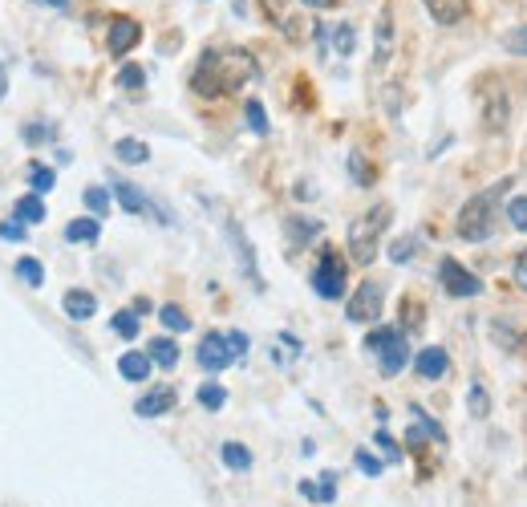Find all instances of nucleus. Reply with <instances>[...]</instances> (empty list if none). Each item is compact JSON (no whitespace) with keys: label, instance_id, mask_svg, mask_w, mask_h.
I'll use <instances>...</instances> for the list:
<instances>
[{"label":"nucleus","instance_id":"1","mask_svg":"<svg viewBox=\"0 0 527 507\" xmlns=\"http://www.w3.org/2000/svg\"><path fill=\"white\" fill-rule=\"evenodd\" d=\"M256 57L248 49H207L191 74V90L199 98H228L240 86L256 82Z\"/></svg>","mask_w":527,"mask_h":507},{"label":"nucleus","instance_id":"3","mask_svg":"<svg viewBox=\"0 0 527 507\" xmlns=\"http://www.w3.org/2000/svg\"><path fill=\"white\" fill-rule=\"evenodd\" d=\"M386 228H390V203H378V207L361 211L357 220L349 224V260L353 264H373Z\"/></svg>","mask_w":527,"mask_h":507},{"label":"nucleus","instance_id":"21","mask_svg":"<svg viewBox=\"0 0 527 507\" xmlns=\"http://www.w3.org/2000/svg\"><path fill=\"white\" fill-rule=\"evenodd\" d=\"M219 459H223V467H228V471H252V451L244 443H223Z\"/></svg>","mask_w":527,"mask_h":507},{"label":"nucleus","instance_id":"12","mask_svg":"<svg viewBox=\"0 0 527 507\" xmlns=\"http://www.w3.org/2000/svg\"><path fill=\"white\" fill-rule=\"evenodd\" d=\"M414 370H418V378H426V382H438V378L450 370V357H446V349H438V345H426V349H418V357H414Z\"/></svg>","mask_w":527,"mask_h":507},{"label":"nucleus","instance_id":"18","mask_svg":"<svg viewBox=\"0 0 527 507\" xmlns=\"http://www.w3.org/2000/svg\"><path fill=\"white\" fill-rule=\"evenodd\" d=\"M146 353H150V361H155V366H163V370H175L179 366V345L171 341V337H155L146 345Z\"/></svg>","mask_w":527,"mask_h":507},{"label":"nucleus","instance_id":"30","mask_svg":"<svg viewBox=\"0 0 527 507\" xmlns=\"http://www.w3.org/2000/svg\"><path fill=\"white\" fill-rule=\"evenodd\" d=\"M118 86L130 90V94H138V90L146 86V69H142V65H122V69H118Z\"/></svg>","mask_w":527,"mask_h":507},{"label":"nucleus","instance_id":"40","mask_svg":"<svg viewBox=\"0 0 527 507\" xmlns=\"http://www.w3.org/2000/svg\"><path fill=\"white\" fill-rule=\"evenodd\" d=\"M373 443H378V447L386 451V459H390V463H398V459H402V451H398V443L390 439V434H386V430H378V439H373Z\"/></svg>","mask_w":527,"mask_h":507},{"label":"nucleus","instance_id":"35","mask_svg":"<svg viewBox=\"0 0 527 507\" xmlns=\"http://www.w3.org/2000/svg\"><path fill=\"white\" fill-rule=\"evenodd\" d=\"M353 463H357V471H365V475H373V479H378V475L386 471V463H382L378 455H369V451H357Z\"/></svg>","mask_w":527,"mask_h":507},{"label":"nucleus","instance_id":"41","mask_svg":"<svg viewBox=\"0 0 527 507\" xmlns=\"http://www.w3.org/2000/svg\"><path fill=\"white\" fill-rule=\"evenodd\" d=\"M402 313H406V325H414V329L422 325V301H410V297H406V301H402Z\"/></svg>","mask_w":527,"mask_h":507},{"label":"nucleus","instance_id":"14","mask_svg":"<svg viewBox=\"0 0 527 507\" xmlns=\"http://www.w3.org/2000/svg\"><path fill=\"white\" fill-rule=\"evenodd\" d=\"M422 5L430 9V17L438 25H459L467 17V9H471V0H422Z\"/></svg>","mask_w":527,"mask_h":507},{"label":"nucleus","instance_id":"28","mask_svg":"<svg viewBox=\"0 0 527 507\" xmlns=\"http://www.w3.org/2000/svg\"><path fill=\"white\" fill-rule=\"evenodd\" d=\"M159 321H163L171 333H187V329H191V317H187L179 305H163V309H159Z\"/></svg>","mask_w":527,"mask_h":507},{"label":"nucleus","instance_id":"20","mask_svg":"<svg viewBox=\"0 0 527 507\" xmlns=\"http://www.w3.org/2000/svg\"><path fill=\"white\" fill-rule=\"evenodd\" d=\"M98 236H102V228H98V220H94V215H86V220H73V224H65V240H69V244H98Z\"/></svg>","mask_w":527,"mask_h":507},{"label":"nucleus","instance_id":"42","mask_svg":"<svg viewBox=\"0 0 527 507\" xmlns=\"http://www.w3.org/2000/svg\"><path fill=\"white\" fill-rule=\"evenodd\" d=\"M228 345H232V353H236V357H248V333L232 329V333H228Z\"/></svg>","mask_w":527,"mask_h":507},{"label":"nucleus","instance_id":"37","mask_svg":"<svg viewBox=\"0 0 527 507\" xmlns=\"http://www.w3.org/2000/svg\"><path fill=\"white\" fill-rule=\"evenodd\" d=\"M467 402H471V414H475V418H487V414H491V394H487L483 386H471V398H467Z\"/></svg>","mask_w":527,"mask_h":507},{"label":"nucleus","instance_id":"10","mask_svg":"<svg viewBox=\"0 0 527 507\" xmlns=\"http://www.w3.org/2000/svg\"><path fill=\"white\" fill-rule=\"evenodd\" d=\"M167 410H175V390H171V386H155V390H146V394L134 402V414H138V418H163Z\"/></svg>","mask_w":527,"mask_h":507},{"label":"nucleus","instance_id":"2","mask_svg":"<svg viewBox=\"0 0 527 507\" xmlns=\"http://www.w3.org/2000/svg\"><path fill=\"white\" fill-rule=\"evenodd\" d=\"M507 187H511V179H499L495 187H487V191H479L475 199H467L463 203V211H459V236L463 240H471V244H479V240H487L491 232H495V215H499V199L507 195Z\"/></svg>","mask_w":527,"mask_h":507},{"label":"nucleus","instance_id":"25","mask_svg":"<svg viewBox=\"0 0 527 507\" xmlns=\"http://www.w3.org/2000/svg\"><path fill=\"white\" fill-rule=\"evenodd\" d=\"M345 163H349V175H353V183H357V187H369V183H373V167L365 163V155H361V151H349V159H345Z\"/></svg>","mask_w":527,"mask_h":507},{"label":"nucleus","instance_id":"36","mask_svg":"<svg viewBox=\"0 0 527 507\" xmlns=\"http://www.w3.org/2000/svg\"><path fill=\"white\" fill-rule=\"evenodd\" d=\"M82 199H86V207H90L94 215H106V211H110V191H102V187H90Z\"/></svg>","mask_w":527,"mask_h":507},{"label":"nucleus","instance_id":"11","mask_svg":"<svg viewBox=\"0 0 527 507\" xmlns=\"http://www.w3.org/2000/svg\"><path fill=\"white\" fill-rule=\"evenodd\" d=\"M138 41H142V25H138V21H130V17H114V21H110V53H114V57L130 53Z\"/></svg>","mask_w":527,"mask_h":507},{"label":"nucleus","instance_id":"31","mask_svg":"<svg viewBox=\"0 0 527 507\" xmlns=\"http://www.w3.org/2000/svg\"><path fill=\"white\" fill-rule=\"evenodd\" d=\"M503 49L515 53V57H527V25H515L503 33Z\"/></svg>","mask_w":527,"mask_h":507},{"label":"nucleus","instance_id":"4","mask_svg":"<svg viewBox=\"0 0 527 507\" xmlns=\"http://www.w3.org/2000/svg\"><path fill=\"white\" fill-rule=\"evenodd\" d=\"M365 349L378 353L386 378L402 374V366L410 361V341H406V333H402V329H390V325H378V329H373V333L365 337Z\"/></svg>","mask_w":527,"mask_h":507},{"label":"nucleus","instance_id":"39","mask_svg":"<svg viewBox=\"0 0 527 507\" xmlns=\"http://www.w3.org/2000/svg\"><path fill=\"white\" fill-rule=\"evenodd\" d=\"M25 236H29V224H21V220H5V224H0V240L21 244Z\"/></svg>","mask_w":527,"mask_h":507},{"label":"nucleus","instance_id":"34","mask_svg":"<svg viewBox=\"0 0 527 507\" xmlns=\"http://www.w3.org/2000/svg\"><path fill=\"white\" fill-rule=\"evenodd\" d=\"M507 220H511V228L527 232V195H519V199L507 203Z\"/></svg>","mask_w":527,"mask_h":507},{"label":"nucleus","instance_id":"6","mask_svg":"<svg viewBox=\"0 0 527 507\" xmlns=\"http://www.w3.org/2000/svg\"><path fill=\"white\" fill-rule=\"evenodd\" d=\"M479 106H483V130H487V134L507 130V122H511V102H507V90H503L495 78H487V82L479 86Z\"/></svg>","mask_w":527,"mask_h":507},{"label":"nucleus","instance_id":"38","mask_svg":"<svg viewBox=\"0 0 527 507\" xmlns=\"http://www.w3.org/2000/svg\"><path fill=\"white\" fill-rule=\"evenodd\" d=\"M244 114H248V126H252L256 134H268V118H264V106H260L256 98L248 102V110H244Z\"/></svg>","mask_w":527,"mask_h":507},{"label":"nucleus","instance_id":"5","mask_svg":"<svg viewBox=\"0 0 527 507\" xmlns=\"http://www.w3.org/2000/svg\"><path fill=\"white\" fill-rule=\"evenodd\" d=\"M313 288H317V297H325V301L345 297V260H341L337 248H321V260L313 268Z\"/></svg>","mask_w":527,"mask_h":507},{"label":"nucleus","instance_id":"17","mask_svg":"<svg viewBox=\"0 0 527 507\" xmlns=\"http://www.w3.org/2000/svg\"><path fill=\"white\" fill-rule=\"evenodd\" d=\"M300 495L305 499H313V503H333L337 499V471H325L321 475V483H300Z\"/></svg>","mask_w":527,"mask_h":507},{"label":"nucleus","instance_id":"46","mask_svg":"<svg viewBox=\"0 0 527 507\" xmlns=\"http://www.w3.org/2000/svg\"><path fill=\"white\" fill-rule=\"evenodd\" d=\"M300 5H309V9H333L337 0H300Z\"/></svg>","mask_w":527,"mask_h":507},{"label":"nucleus","instance_id":"16","mask_svg":"<svg viewBox=\"0 0 527 507\" xmlns=\"http://www.w3.org/2000/svg\"><path fill=\"white\" fill-rule=\"evenodd\" d=\"M110 191H114V199L130 211V215H142V211H150V199L134 187V183H126V179H110Z\"/></svg>","mask_w":527,"mask_h":507},{"label":"nucleus","instance_id":"44","mask_svg":"<svg viewBox=\"0 0 527 507\" xmlns=\"http://www.w3.org/2000/svg\"><path fill=\"white\" fill-rule=\"evenodd\" d=\"M288 232H292L296 240H300V236H305V240H309V236H317L321 228H317V224H296V220H292V224H288Z\"/></svg>","mask_w":527,"mask_h":507},{"label":"nucleus","instance_id":"22","mask_svg":"<svg viewBox=\"0 0 527 507\" xmlns=\"http://www.w3.org/2000/svg\"><path fill=\"white\" fill-rule=\"evenodd\" d=\"M17 220H21V224H41V220H45L41 195H21V199H17Z\"/></svg>","mask_w":527,"mask_h":507},{"label":"nucleus","instance_id":"13","mask_svg":"<svg viewBox=\"0 0 527 507\" xmlns=\"http://www.w3.org/2000/svg\"><path fill=\"white\" fill-rule=\"evenodd\" d=\"M61 305H65V317H69V321H90V317L98 313V297L86 293V288H69Z\"/></svg>","mask_w":527,"mask_h":507},{"label":"nucleus","instance_id":"19","mask_svg":"<svg viewBox=\"0 0 527 507\" xmlns=\"http://www.w3.org/2000/svg\"><path fill=\"white\" fill-rule=\"evenodd\" d=\"M114 155H118V163L138 167V163H146V159H150V147H146L142 138H118V142H114Z\"/></svg>","mask_w":527,"mask_h":507},{"label":"nucleus","instance_id":"26","mask_svg":"<svg viewBox=\"0 0 527 507\" xmlns=\"http://www.w3.org/2000/svg\"><path fill=\"white\" fill-rule=\"evenodd\" d=\"M29 183H33V195H41V191H53V183H57V171H53V167H45V163H33V167H29Z\"/></svg>","mask_w":527,"mask_h":507},{"label":"nucleus","instance_id":"45","mask_svg":"<svg viewBox=\"0 0 527 507\" xmlns=\"http://www.w3.org/2000/svg\"><path fill=\"white\" fill-rule=\"evenodd\" d=\"M49 134H53L49 126H29V130H25V138H29V142H37V138H49Z\"/></svg>","mask_w":527,"mask_h":507},{"label":"nucleus","instance_id":"33","mask_svg":"<svg viewBox=\"0 0 527 507\" xmlns=\"http://www.w3.org/2000/svg\"><path fill=\"white\" fill-rule=\"evenodd\" d=\"M414 252H418V236H402V240L390 244V260H394V264H406Z\"/></svg>","mask_w":527,"mask_h":507},{"label":"nucleus","instance_id":"29","mask_svg":"<svg viewBox=\"0 0 527 507\" xmlns=\"http://www.w3.org/2000/svg\"><path fill=\"white\" fill-rule=\"evenodd\" d=\"M110 325H114V333H118L122 341H134V337H138V313H134V309L114 313V321H110Z\"/></svg>","mask_w":527,"mask_h":507},{"label":"nucleus","instance_id":"15","mask_svg":"<svg viewBox=\"0 0 527 507\" xmlns=\"http://www.w3.org/2000/svg\"><path fill=\"white\" fill-rule=\"evenodd\" d=\"M150 366H155V361H150V353H138V349H130V353L118 357V374L126 382H146L150 378Z\"/></svg>","mask_w":527,"mask_h":507},{"label":"nucleus","instance_id":"7","mask_svg":"<svg viewBox=\"0 0 527 507\" xmlns=\"http://www.w3.org/2000/svg\"><path fill=\"white\" fill-rule=\"evenodd\" d=\"M382 284L378 280H361L357 284V293L349 297V305H345V313H349V321H357V325H369V321H378V313H382Z\"/></svg>","mask_w":527,"mask_h":507},{"label":"nucleus","instance_id":"23","mask_svg":"<svg viewBox=\"0 0 527 507\" xmlns=\"http://www.w3.org/2000/svg\"><path fill=\"white\" fill-rule=\"evenodd\" d=\"M195 398H199L203 410H223V406H228V390H223L219 382H203Z\"/></svg>","mask_w":527,"mask_h":507},{"label":"nucleus","instance_id":"27","mask_svg":"<svg viewBox=\"0 0 527 507\" xmlns=\"http://www.w3.org/2000/svg\"><path fill=\"white\" fill-rule=\"evenodd\" d=\"M17 276H21L29 288H41V284H45V268H41L33 256H21V260H17Z\"/></svg>","mask_w":527,"mask_h":507},{"label":"nucleus","instance_id":"9","mask_svg":"<svg viewBox=\"0 0 527 507\" xmlns=\"http://www.w3.org/2000/svg\"><path fill=\"white\" fill-rule=\"evenodd\" d=\"M232 361H236V353H232V345H228V333H207V337H203V345H199V366H203L207 374L228 370Z\"/></svg>","mask_w":527,"mask_h":507},{"label":"nucleus","instance_id":"8","mask_svg":"<svg viewBox=\"0 0 527 507\" xmlns=\"http://www.w3.org/2000/svg\"><path fill=\"white\" fill-rule=\"evenodd\" d=\"M438 280H442V288L450 297H479L483 293V280L475 272H467L459 260H450V256L438 264Z\"/></svg>","mask_w":527,"mask_h":507},{"label":"nucleus","instance_id":"48","mask_svg":"<svg viewBox=\"0 0 527 507\" xmlns=\"http://www.w3.org/2000/svg\"><path fill=\"white\" fill-rule=\"evenodd\" d=\"M49 5H57V9H65V5H69V0H49Z\"/></svg>","mask_w":527,"mask_h":507},{"label":"nucleus","instance_id":"32","mask_svg":"<svg viewBox=\"0 0 527 507\" xmlns=\"http://www.w3.org/2000/svg\"><path fill=\"white\" fill-rule=\"evenodd\" d=\"M353 45H357V29H353V25H337V33H333V49H337L341 57H349Z\"/></svg>","mask_w":527,"mask_h":507},{"label":"nucleus","instance_id":"47","mask_svg":"<svg viewBox=\"0 0 527 507\" xmlns=\"http://www.w3.org/2000/svg\"><path fill=\"white\" fill-rule=\"evenodd\" d=\"M9 94V74H5V65H0V98Z\"/></svg>","mask_w":527,"mask_h":507},{"label":"nucleus","instance_id":"24","mask_svg":"<svg viewBox=\"0 0 527 507\" xmlns=\"http://www.w3.org/2000/svg\"><path fill=\"white\" fill-rule=\"evenodd\" d=\"M390 37H394V25H390V9L378 17V53H373V61L386 65L390 61Z\"/></svg>","mask_w":527,"mask_h":507},{"label":"nucleus","instance_id":"43","mask_svg":"<svg viewBox=\"0 0 527 507\" xmlns=\"http://www.w3.org/2000/svg\"><path fill=\"white\" fill-rule=\"evenodd\" d=\"M515 284H519L523 293H527V248L515 256Z\"/></svg>","mask_w":527,"mask_h":507}]
</instances>
